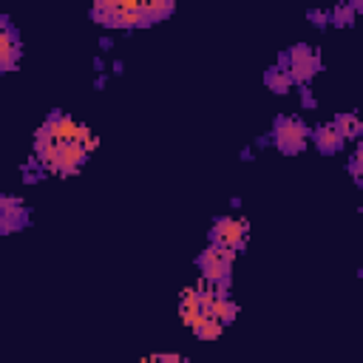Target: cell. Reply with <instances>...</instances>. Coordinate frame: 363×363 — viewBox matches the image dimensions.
Listing matches in <instances>:
<instances>
[{
    "instance_id": "9",
    "label": "cell",
    "mask_w": 363,
    "mask_h": 363,
    "mask_svg": "<svg viewBox=\"0 0 363 363\" xmlns=\"http://www.w3.org/2000/svg\"><path fill=\"white\" fill-rule=\"evenodd\" d=\"M335 23H337V26H349V23H352V9H349V6L335 9Z\"/></svg>"
},
{
    "instance_id": "2",
    "label": "cell",
    "mask_w": 363,
    "mask_h": 363,
    "mask_svg": "<svg viewBox=\"0 0 363 363\" xmlns=\"http://www.w3.org/2000/svg\"><path fill=\"white\" fill-rule=\"evenodd\" d=\"M247 221L244 218H218L216 227H213V238L218 247H230L238 252V247L244 244V235H247Z\"/></svg>"
},
{
    "instance_id": "10",
    "label": "cell",
    "mask_w": 363,
    "mask_h": 363,
    "mask_svg": "<svg viewBox=\"0 0 363 363\" xmlns=\"http://www.w3.org/2000/svg\"><path fill=\"white\" fill-rule=\"evenodd\" d=\"M360 159H363V156L357 153V156H354V162H352V176H354V179H360Z\"/></svg>"
},
{
    "instance_id": "3",
    "label": "cell",
    "mask_w": 363,
    "mask_h": 363,
    "mask_svg": "<svg viewBox=\"0 0 363 363\" xmlns=\"http://www.w3.org/2000/svg\"><path fill=\"white\" fill-rule=\"evenodd\" d=\"M26 210L20 199H0V227L3 230H17L23 221Z\"/></svg>"
},
{
    "instance_id": "4",
    "label": "cell",
    "mask_w": 363,
    "mask_h": 363,
    "mask_svg": "<svg viewBox=\"0 0 363 363\" xmlns=\"http://www.w3.org/2000/svg\"><path fill=\"white\" fill-rule=\"evenodd\" d=\"M315 145H318V150H323V153H335V150L343 145V139H340L335 122H326V125H320V128L315 130Z\"/></svg>"
},
{
    "instance_id": "6",
    "label": "cell",
    "mask_w": 363,
    "mask_h": 363,
    "mask_svg": "<svg viewBox=\"0 0 363 363\" xmlns=\"http://www.w3.org/2000/svg\"><path fill=\"white\" fill-rule=\"evenodd\" d=\"M335 128H337V133H340V139H354L360 130H363V125H360V119H357V113H340L337 119H335Z\"/></svg>"
},
{
    "instance_id": "5",
    "label": "cell",
    "mask_w": 363,
    "mask_h": 363,
    "mask_svg": "<svg viewBox=\"0 0 363 363\" xmlns=\"http://www.w3.org/2000/svg\"><path fill=\"white\" fill-rule=\"evenodd\" d=\"M190 329L196 332V337H201V340H213V337H218V335H221L224 323H221L218 318H213V315H199V318H196V323H193Z\"/></svg>"
},
{
    "instance_id": "1",
    "label": "cell",
    "mask_w": 363,
    "mask_h": 363,
    "mask_svg": "<svg viewBox=\"0 0 363 363\" xmlns=\"http://www.w3.org/2000/svg\"><path fill=\"white\" fill-rule=\"evenodd\" d=\"M275 145L284 153H298L306 145V128L298 119H281L275 125Z\"/></svg>"
},
{
    "instance_id": "7",
    "label": "cell",
    "mask_w": 363,
    "mask_h": 363,
    "mask_svg": "<svg viewBox=\"0 0 363 363\" xmlns=\"http://www.w3.org/2000/svg\"><path fill=\"white\" fill-rule=\"evenodd\" d=\"M267 85H269L272 91H278V94L289 91V85H292V77H289L286 65H278V68H272V71L267 74Z\"/></svg>"
},
{
    "instance_id": "8",
    "label": "cell",
    "mask_w": 363,
    "mask_h": 363,
    "mask_svg": "<svg viewBox=\"0 0 363 363\" xmlns=\"http://www.w3.org/2000/svg\"><path fill=\"white\" fill-rule=\"evenodd\" d=\"M170 9H173V3H167V0L142 3V14H145V20H147V23H156V20H162L164 14H170Z\"/></svg>"
}]
</instances>
